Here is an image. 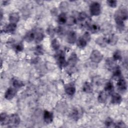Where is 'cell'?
<instances>
[{"label": "cell", "mask_w": 128, "mask_h": 128, "mask_svg": "<svg viewBox=\"0 0 128 128\" xmlns=\"http://www.w3.org/2000/svg\"><path fill=\"white\" fill-rule=\"evenodd\" d=\"M12 86L16 88H18L23 86H24V84L19 80L14 79L12 80Z\"/></svg>", "instance_id": "30"}, {"label": "cell", "mask_w": 128, "mask_h": 128, "mask_svg": "<svg viewBox=\"0 0 128 128\" xmlns=\"http://www.w3.org/2000/svg\"><path fill=\"white\" fill-rule=\"evenodd\" d=\"M68 17L64 12L60 14L58 18V23L60 24H64L66 23Z\"/></svg>", "instance_id": "24"}, {"label": "cell", "mask_w": 128, "mask_h": 128, "mask_svg": "<svg viewBox=\"0 0 128 128\" xmlns=\"http://www.w3.org/2000/svg\"><path fill=\"white\" fill-rule=\"evenodd\" d=\"M20 20V16L16 12L11 13L9 16V20L10 23L16 24Z\"/></svg>", "instance_id": "19"}, {"label": "cell", "mask_w": 128, "mask_h": 128, "mask_svg": "<svg viewBox=\"0 0 128 128\" xmlns=\"http://www.w3.org/2000/svg\"><path fill=\"white\" fill-rule=\"evenodd\" d=\"M78 19L80 22H84V24L88 26L90 24L88 16L84 12H82L78 14Z\"/></svg>", "instance_id": "6"}, {"label": "cell", "mask_w": 128, "mask_h": 128, "mask_svg": "<svg viewBox=\"0 0 128 128\" xmlns=\"http://www.w3.org/2000/svg\"><path fill=\"white\" fill-rule=\"evenodd\" d=\"M100 28V30H101V31L105 34H109L112 29V26L108 22L102 24V26Z\"/></svg>", "instance_id": "13"}, {"label": "cell", "mask_w": 128, "mask_h": 128, "mask_svg": "<svg viewBox=\"0 0 128 128\" xmlns=\"http://www.w3.org/2000/svg\"><path fill=\"white\" fill-rule=\"evenodd\" d=\"M117 87L120 92H124L127 88V84L124 78H121L118 80L117 82Z\"/></svg>", "instance_id": "9"}, {"label": "cell", "mask_w": 128, "mask_h": 128, "mask_svg": "<svg viewBox=\"0 0 128 128\" xmlns=\"http://www.w3.org/2000/svg\"><path fill=\"white\" fill-rule=\"evenodd\" d=\"M34 53L36 55H42L43 54V49L42 46H38L34 50Z\"/></svg>", "instance_id": "37"}, {"label": "cell", "mask_w": 128, "mask_h": 128, "mask_svg": "<svg viewBox=\"0 0 128 128\" xmlns=\"http://www.w3.org/2000/svg\"><path fill=\"white\" fill-rule=\"evenodd\" d=\"M114 127L116 128H124L126 127V124L122 121L118 122L117 123L114 124Z\"/></svg>", "instance_id": "40"}, {"label": "cell", "mask_w": 128, "mask_h": 128, "mask_svg": "<svg viewBox=\"0 0 128 128\" xmlns=\"http://www.w3.org/2000/svg\"><path fill=\"white\" fill-rule=\"evenodd\" d=\"M108 94H112L114 91V86L113 85L112 82H108L105 86H104V90Z\"/></svg>", "instance_id": "23"}, {"label": "cell", "mask_w": 128, "mask_h": 128, "mask_svg": "<svg viewBox=\"0 0 128 128\" xmlns=\"http://www.w3.org/2000/svg\"><path fill=\"white\" fill-rule=\"evenodd\" d=\"M76 19L75 18V17L73 16H70L67 18L66 23L68 26H74V24H76Z\"/></svg>", "instance_id": "33"}, {"label": "cell", "mask_w": 128, "mask_h": 128, "mask_svg": "<svg viewBox=\"0 0 128 128\" xmlns=\"http://www.w3.org/2000/svg\"><path fill=\"white\" fill-rule=\"evenodd\" d=\"M14 48L16 52H22L24 50V45L22 42H18L15 45Z\"/></svg>", "instance_id": "36"}, {"label": "cell", "mask_w": 128, "mask_h": 128, "mask_svg": "<svg viewBox=\"0 0 128 128\" xmlns=\"http://www.w3.org/2000/svg\"><path fill=\"white\" fill-rule=\"evenodd\" d=\"M51 46L53 50H57L60 47V44L56 38H54L51 42Z\"/></svg>", "instance_id": "29"}, {"label": "cell", "mask_w": 128, "mask_h": 128, "mask_svg": "<svg viewBox=\"0 0 128 128\" xmlns=\"http://www.w3.org/2000/svg\"><path fill=\"white\" fill-rule=\"evenodd\" d=\"M0 124L1 125H6L10 123V116L6 113L0 114Z\"/></svg>", "instance_id": "21"}, {"label": "cell", "mask_w": 128, "mask_h": 128, "mask_svg": "<svg viewBox=\"0 0 128 128\" xmlns=\"http://www.w3.org/2000/svg\"><path fill=\"white\" fill-rule=\"evenodd\" d=\"M56 58L57 64L60 68H63L68 65L67 62L66 60L64 52L60 50L56 54Z\"/></svg>", "instance_id": "2"}, {"label": "cell", "mask_w": 128, "mask_h": 128, "mask_svg": "<svg viewBox=\"0 0 128 128\" xmlns=\"http://www.w3.org/2000/svg\"><path fill=\"white\" fill-rule=\"evenodd\" d=\"M2 2H4V5L8 4V1H2Z\"/></svg>", "instance_id": "43"}, {"label": "cell", "mask_w": 128, "mask_h": 128, "mask_svg": "<svg viewBox=\"0 0 128 128\" xmlns=\"http://www.w3.org/2000/svg\"><path fill=\"white\" fill-rule=\"evenodd\" d=\"M83 91L86 93H91L93 91V88L92 84L88 82H85L82 87Z\"/></svg>", "instance_id": "25"}, {"label": "cell", "mask_w": 128, "mask_h": 128, "mask_svg": "<svg viewBox=\"0 0 128 128\" xmlns=\"http://www.w3.org/2000/svg\"><path fill=\"white\" fill-rule=\"evenodd\" d=\"M78 61V58L76 54L75 53H72L70 55L69 59L67 62L68 65V64L71 67H74Z\"/></svg>", "instance_id": "15"}, {"label": "cell", "mask_w": 128, "mask_h": 128, "mask_svg": "<svg viewBox=\"0 0 128 128\" xmlns=\"http://www.w3.org/2000/svg\"><path fill=\"white\" fill-rule=\"evenodd\" d=\"M82 38L87 42H89L91 39V36L90 34L88 32H86L84 33V34L82 35Z\"/></svg>", "instance_id": "38"}, {"label": "cell", "mask_w": 128, "mask_h": 128, "mask_svg": "<svg viewBox=\"0 0 128 128\" xmlns=\"http://www.w3.org/2000/svg\"><path fill=\"white\" fill-rule=\"evenodd\" d=\"M114 71L113 72V77L114 78H118L121 76V70L118 66H116L114 68Z\"/></svg>", "instance_id": "35"}, {"label": "cell", "mask_w": 128, "mask_h": 128, "mask_svg": "<svg viewBox=\"0 0 128 128\" xmlns=\"http://www.w3.org/2000/svg\"><path fill=\"white\" fill-rule=\"evenodd\" d=\"M64 90L66 94L69 96H72L76 92V87L72 83H69L65 86Z\"/></svg>", "instance_id": "10"}, {"label": "cell", "mask_w": 128, "mask_h": 128, "mask_svg": "<svg viewBox=\"0 0 128 128\" xmlns=\"http://www.w3.org/2000/svg\"><path fill=\"white\" fill-rule=\"evenodd\" d=\"M87 42L82 37L79 38L76 40V44L80 48H84L87 44Z\"/></svg>", "instance_id": "28"}, {"label": "cell", "mask_w": 128, "mask_h": 128, "mask_svg": "<svg viewBox=\"0 0 128 128\" xmlns=\"http://www.w3.org/2000/svg\"><path fill=\"white\" fill-rule=\"evenodd\" d=\"M105 125L107 127H114V124L112 119L110 118H108L105 120Z\"/></svg>", "instance_id": "34"}, {"label": "cell", "mask_w": 128, "mask_h": 128, "mask_svg": "<svg viewBox=\"0 0 128 128\" xmlns=\"http://www.w3.org/2000/svg\"><path fill=\"white\" fill-rule=\"evenodd\" d=\"M16 28V24H15L10 23L9 24L6 25L4 28V30L6 32L11 33L14 32Z\"/></svg>", "instance_id": "17"}, {"label": "cell", "mask_w": 128, "mask_h": 128, "mask_svg": "<svg viewBox=\"0 0 128 128\" xmlns=\"http://www.w3.org/2000/svg\"><path fill=\"white\" fill-rule=\"evenodd\" d=\"M47 32L50 35H54V34L56 32H55V28H54L52 26H50L48 28Z\"/></svg>", "instance_id": "41"}, {"label": "cell", "mask_w": 128, "mask_h": 128, "mask_svg": "<svg viewBox=\"0 0 128 128\" xmlns=\"http://www.w3.org/2000/svg\"><path fill=\"white\" fill-rule=\"evenodd\" d=\"M122 101L121 96L118 93H112L111 98V102L114 104H119Z\"/></svg>", "instance_id": "11"}, {"label": "cell", "mask_w": 128, "mask_h": 128, "mask_svg": "<svg viewBox=\"0 0 128 128\" xmlns=\"http://www.w3.org/2000/svg\"><path fill=\"white\" fill-rule=\"evenodd\" d=\"M115 62L116 61L112 58H108L106 60V68L109 70L114 69L116 66Z\"/></svg>", "instance_id": "18"}, {"label": "cell", "mask_w": 128, "mask_h": 128, "mask_svg": "<svg viewBox=\"0 0 128 128\" xmlns=\"http://www.w3.org/2000/svg\"><path fill=\"white\" fill-rule=\"evenodd\" d=\"M66 40L70 44H74L76 41V33L74 30H70L67 34Z\"/></svg>", "instance_id": "5"}, {"label": "cell", "mask_w": 128, "mask_h": 128, "mask_svg": "<svg viewBox=\"0 0 128 128\" xmlns=\"http://www.w3.org/2000/svg\"><path fill=\"white\" fill-rule=\"evenodd\" d=\"M108 44L111 46H114L116 44L118 41V37L114 34H110L108 38H106Z\"/></svg>", "instance_id": "14"}, {"label": "cell", "mask_w": 128, "mask_h": 128, "mask_svg": "<svg viewBox=\"0 0 128 128\" xmlns=\"http://www.w3.org/2000/svg\"><path fill=\"white\" fill-rule=\"evenodd\" d=\"M108 97V94L104 90L101 91L98 96V100L100 103H104L107 100Z\"/></svg>", "instance_id": "20"}, {"label": "cell", "mask_w": 128, "mask_h": 128, "mask_svg": "<svg viewBox=\"0 0 128 128\" xmlns=\"http://www.w3.org/2000/svg\"><path fill=\"white\" fill-rule=\"evenodd\" d=\"M102 58V54L98 50H94L90 55V58L91 60L94 63H98L100 62Z\"/></svg>", "instance_id": "4"}, {"label": "cell", "mask_w": 128, "mask_h": 128, "mask_svg": "<svg viewBox=\"0 0 128 128\" xmlns=\"http://www.w3.org/2000/svg\"><path fill=\"white\" fill-rule=\"evenodd\" d=\"M80 110L76 108H74L71 113L72 118L74 120H77L80 118Z\"/></svg>", "instance_id": "31"}, {"label": "cell", "mask_w": 128, "mask_h": 128, "mask_svg": "<svg viewBox=\"0 0 128 128\" xmlns=\"http://www.w3.org/2000/svg\"><path fill=\"white\" fill-rule=\"evenodd\" d=\"M16 88L10 87L6 90L4 94V97L6 100H12L16 96Z\"/></svg>", "instance_id": "7"}, {"label": "cell", "mask_w": 128, "mask_h": 128, "mask_svg": "<svg viewBox=\"0 0 128 128\" xmlns=\"http://www.w3.org/2000/svg\"><path fill=\"white\" fill-rule=\"evenodd\" d=\"M68 3L66 2H62L60 5V8L62 10V9H66V8L67 6H68Z\"/></svg>", "instance_id": "42"}, {"label": "cell", "mask_w": 128, "mask_h": 128, "mask_svg": "<svg viewBox=\"0 0 128 128\" xmlns=\"http://www.w3.org/2000/svg\"><path fill=\"white\" fill-rule=\"evenodd\" d=\"M106 2L108 4L111 8H116L117 5V1L116 0H107Z\"/></svg>", "instance_id": "39"}, {"label": "cell", "mask_w": 128, "mask_h": 128, "mask_svg": "<svg viewBox=\"0 0 128 128\" xmlns=\"http://www.w3.org/2000/svg\"><path fill=\"white\" fill-rule=\"evenodd\" d=\"M44 35L42 32L40 30H38L36 31V37H35V40H36V42L37 43L40 42L44 38Z\"/></svg>", "instance_id": "27"}, {"label": "cell", "mask_w": 128, "mask_h": 128, "mask_svg": "<svg viewBox=\"0 0 128 128\" xmlns=\"http://www.w3.org/2000/svg\"><path fill=\"white\" fill-rule=\"evenodd\" d=\"M115 20L124 21L128 18V11L124 8H120L114 13Z\"/></svg>", "instance_id": "1"}, {"label": "cell", "mask_w": 128, "mask_h": 128, "mask_svg": "<svg viewBox=\"0 0 128 128\" xmlns=\"http://www.w3.org/2000/svg\"><path fill=\"white\" fill-rule=\"evenodd\" d=\"M112 58L115 60H121L122 59V54L120 50H116L114 54H113V57Z\"/></svg>", "instance_id": "32"}, {"label": "cell", "mask_w": 128, "mask_h": 128, "mask_svg": "<svg viewBox=\"0 0 128 128\" xmlns=\"http://www.w3.org/2000/svg\"><path fill=\"white\" fill-rule=\"evenodd\" d=\"M36 33L34 31H29L26 32L24 36V39L26 42H31L35 39Z\"/></svg>", "instance_id": "16"}, {"label": "cell", "mask_w": 128, "mask_h": 128, "mask_svg": "<svg viewBox=\"0 0 128 128\" xmlns=\"http://www.w3.org/2000/svg\"><path fill=\"white\" fill-rule=\"evenodd\" d=\"M20 118L18 114H14L10 116V123L12 126H16L20 123Z\"/></svg>", "instance_id": "8"}, {"label": "cell", "mask_w": 128, "mask_h": 128, "mask_svg": "<svg viewBox=\"0 0 128 128\" xmlns=\"http://www.w3.org/2000/svg\"><path fill=\"white\" fill-rule=\"evenodd\" d=\"M90 30L93 34L97 33L100 30V26L97 24H90L88 26Z\"/></svg>", "instance_id": "26"}, {"label": "cell", "mask_w": 128, "mask_h": 128, "mask_svg": "<svg viewBox=\"0 0 128 128\" xmlns=\"http://www.w3.org/2000/svg\"><path fill=\"white\" fill-rule=\"evenodd\" d=\"M44 120L46 123H51L53 120V114L48 110H44Z\"/></svg>", "instance_id": "12"}, {"label": "cell", "mask_w": 128, "mask_h": 128, "mask_svg": "<svg viewBox=\"0 0 128 128\" xmlns=\"http://www.w3.org/2000/svg\"><path fill=\"white\" fill-rule=\"evenodd\" d=\"M90 10L92 16H98L100 14L101 12L100 4L98 2H93L90 5Z\"/></svg>", "instance_id": "3"}, {"label": "cell", "mask_w": 128, "mask_h": 128, "mask_svg": "<svg viewBox=\"0 0 128 128\" xmlns=\"http://www.w3.org/2000/svg\"><path fill=\"white\" fill-rule=\"evenodd\" d=\"M96 44L102 47H105L108 44L106 38L104 36H100L96 40Z\"/></svg>", "instance_id": "22"}]
</instances>
